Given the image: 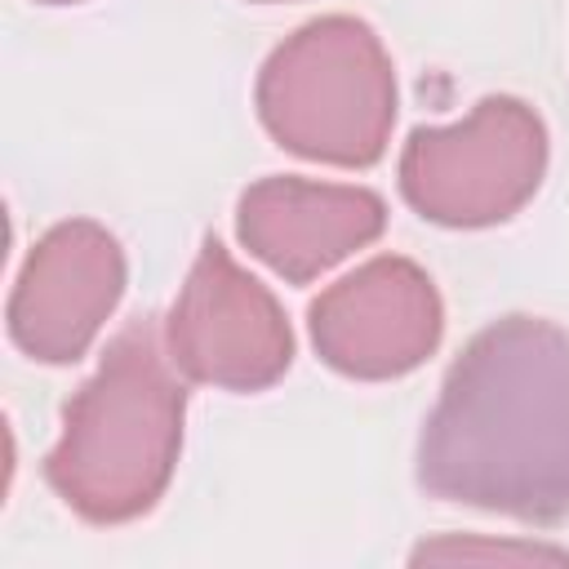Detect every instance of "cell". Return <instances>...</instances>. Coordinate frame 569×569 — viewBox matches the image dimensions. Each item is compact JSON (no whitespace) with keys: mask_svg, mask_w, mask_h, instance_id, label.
<instances>
[{"mask_svg":"<svg viewBox=\"0 0 569 569\" xmlns=\"http://www.w3.org/2000/svg\"><path fill=\"white\" fill-rule=\"evenodd\" d=\"M418 485L511 520L569 516V333L560 325L502 316L462 347L418 436Z\"/></svg>","mask_w":569,"mask_h":569,"instance_id":"cell-1","label":"cell"},{"mask_svg":"<svg viewBox=\"0 0 569 569\" xmlns=\"http://www.w3.org/2000/svg\"><path fill=\"white\" fill-rule=\"evenodd\" d=\"M151 320H133L102 351L98 373L67 400L44 458L49 489L89 525L147 516L178 467L187 387Z\"/></svg>","mask_w":569,"mask_h":569,"instance_id":"cell-2","label":"cell"},{"mask_svg":"<svg viewBox=\"0 0 569 569\" xmlns=\"http://www.w3.org/2000/svg\"><path fill=\"white\" fill-rule=\"evenodd\" d=\"M253 107L284 151L369 169L382 160L396 124V67L365 18L325 13L271 49Z\"/></svg>","mask_w":569,"mask_h":569,"instance_id":"cell-3","label":"cell"},{"mask_svg":"<svg viewBox=\"0 0 569 569\" xmlns=\"http://www.w3.org/2000/svg\"><path fill=\"white\" fill-rule=\"evenodd\" d=\"M547 173L542 116L507 93L480 98L467 120L413 129L400 151V196L440 227H493L520 213Z\"/></svg>","mask_w":569,"mask_h":569,"instance_id":"cell-4","label":"cell"},{"mask_svg":"<svg viewBox=\"0 0 569 569\" xmlns=\"http://www.w3.org/2000/svg\"><path fill=\"white\" fill-rule=\"evenodd\" d=\"M182 378L222 391H262L293 365V329L276 293L249 276L218 236H204L164 320Z\"/></svg>","mask_w":569,"mask_h":569,"instance_id":"cell-5","label":"cell"},{"mask_svg":"<svg viewBox=\"0 0 569 569\" xmlns=\"http://www.w3.org/2000/svg\"><path fill=\"white\" fill-rule=\"evenodd\" d=\"M320 360L360 382L413 373L445 333V307L431 276L400 253H378L307 307Z\"/></svg>","mask_w":569,"mask_h":569,"instance_id":"cell-6","label":"cell"},{"mask_svg":"<svg viewBox=\"0 0 569 569\" xmlns=\"http://www.w3.org/2000/svg\"><path fill=\"white\" fill-rule=\"evenodd\" d=\"M120 240L93 218L49 227L9 293V338L40 365H76L124 293Z\"/></svg>","mask_w":569,"mask_h":569,"instance_id":"cell-7","label":"cell"},{"mask_svg":"<svg viewBox=\"0 0 569 569\" xmlns=\"http://www.w3.org/2000/svg\"><path fill=\"white\" fill-rule=\"evenodd\" d=\"M387 227V204L369 187L311 182L293 173L258 178L240 191L236 236L289 284H307L356 249L373 244Z\"/></svg>","mask_w":569,"mask_h":569,"instance_id":"cell-8","label":"cell"},{"mask_svg":"<svg viewBox=\"0 0 569 569\" xmlns=\"http://www.w3.org/2000/svg\"><path fill=\"white\" fill-rule=\"evenodd\" d=\"M413 560H569V551L556 547H511V542H427L413 551Z\"/></svg>","mask_w":569,"mask_h":569,"instance_id":"cell-9","label":"cell"},{"mask_svg":"<svg viewBox=\"0 0 569 569\" xmlns=\"http://www.w3.org/2000/svg\"><path fill=\"white\" fill-rule=\"evenodd\" d=\"M36 4H76V0H36Z\"/></svg>","mask_w":569,"mask_h":569,"instance_id":"cell-10","label":"cell"}]
</instances>
